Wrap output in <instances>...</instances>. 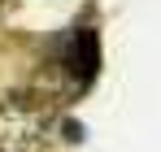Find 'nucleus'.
Instances as JSON below:
<instances>
[{
    "label": "nucleus",
    "mask_w": 161,
    "mask_h": 152,
    "mask_svg": "<svg viewBox=\"0 0 161 152\" xmlns=\"http://www.w3.org/2000/svg\"><path fill=\"white\" fill-rule=\"evenodd\" d=\"M0 9H4V0H0Z\"/></svg>",
    "instance_id": "nucleus-1"
}]
</instances>
